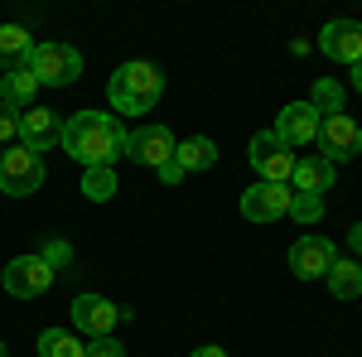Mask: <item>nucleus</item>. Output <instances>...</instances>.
I'll return each instance as SVG.
<instances>
[{"instance_id":"6ab92c4d","label":"nucleus","mask_w":362,"mask_h":357,"mask_svg":"<svg viewBox=\"0 0 362 357\" xmlns=\"http://www.w3.org/2000/svg\"><path fill=\"white\" fill-rule=\"evenodd\" d=\"M329 290H334V300H358L362 295V266L353 261V256H338L334 266H329Z\"/></svg>"},{"instance_id":"dca6fc26","label":"nucleus","mask_w":362,"mask_h":357,"mask_svg":"<svg viewBox=\"0 0 362 357\" xmlns=\"http://www.w3.org/2000/svg\"><path fill=\"white\" fill-rule=\"evenodd\" d=\"M174 165L184 169V174H203V169L218 165V145H213L208 136H189V140H179V150H174Z\"/></svg>"},{"instance_id":"c756f323","label":"nucleus","mask_w":362,"mask_h":357,"mask_svg":"<svg viewBox=\"0 0 362 357\" xmlns=\"http://www.w3.org/2000/svg\"><path fill=\"white\" fill-rule=\"evenodd\" d=\"M353 87L362 92V63H353Z\"/></svg>"},{"instance_id":"b1692460","label":"nucleus","mask_w":362,"mask_h":357,"mask_svg":"<svg viewBox=\"0 0 362 357\" xmlns=\"http://www.w3.org/2000/svg\"><path fill=\"white\" fill-rule=\"evenodd\" d=\"M39 256H44V266H49L54 275L73 266V247H68V242H44V247H39Z\"/></svg>"},{"instance_id":"423d86ee","label":"nucleus","mask_w":362,"mask_h":357,"mask_svg":"<svg viewBox=\"0 0 362 357\" xmlns=\"http://www.w3.org/2000/svg\"><path fill=\"white\" fill-rule=\"evenodd\" d=\"M68 314H73L78 333H87V338H112L116 324L131 319V309H116V304L102 300V295H78V300L68 304Z\"/></svg>"},{"instance_id":"cd10ccee","label":"nucleus","mask_w":362,"mask_h":357,"mask_svg":"<svg viewBox=\"0 0 362 357\" xmlns=\"http://www.w3.org/2000/svg\"><path fill=\"white\" fill-rule=\"evenodd\" d=\"M189 357H227V353H223V348H218V343H208V348H194V353H189Z\"/></svg>"},{"instance_id":"aec40b11","label":"nucleus","mask_w":362,"mask_h":357,"mask_svg":"<svg viewBox=\"0 0 362 357\" xmlns=\"http://www.w3.org/2000/svg\"><path fill=\"white\" fill-rule=\"evenodd\" d=\"M87 343H78V333L68 329H44L39 333V357H83Z\"/></svg>"},{"instance_id":"f3484780","label":"nucleus","mask_w":362,"mask_h":357,"mask_svg":"<svg viewBox=\"0 0 362 357\" xmlns=\"http://www.w3.org/2000/svg\"><path fill=\"white\" fill-rule=\"evenodd\" d=\"M29 49H34V39H29L25 25H0V68H5V73L25 68Z\"/></svg>"},{"instance_id":"7ed1b4c3","label":"nucleus","mask_w":362,"mask_h":357,"mask_svg":"<svg viewBox=\"0 0 362 357\" xmlns=\"http://www.w3.org/2000/svg\"><path fill=\"white\" fill-rule=\"evenodd\" d=\"M25 68L44 87H68V83L83 78V54H78L73 44H34Z\"/></svg>"},{"instance_id":"9d476101","label":"nucleus","mask_w":362,"mask_h":357,"mask_svg":"<svg viewBox=\"0 0 362 357\" xmlns=\"http://www.w3.org/2000/svg\"><path fill=\"white\" fill-rule=\"evenodd\" d=\"M290 198H295L290 184H256V189L242 193V218L247 222H276V218L290 213Z\"/></svg>"},{"instance_id":"f8f14e48","label":"nucleus","mask_w":362,"mask_h":357,"mask_svg":"<svg viewBox=\"0 0 362 357\" xmlns=\"http://www.w3.org/2000/svg\"><path fill=\"white\" fill-rule=\"evenodd\" d=\"M319 111L309 107V102H290V107L276 116V136L290 145V150H300V145H314L319 140Z\"/></svg>"},{"instance_id":"7c9ffc66","label":"nucleus","mask_w":362,"mask_h":357,"mask_svg":"<svg viewBox=\"0 0 362 357\" xmlns=\"http://www.w3.org/2000/svg\"><path fill=\"white\" fill-rule=\"evenodd\" d=\"M0 357H5V343H0Z\"/></svg>"},{"instance_id":"4be33fe9","label":"nucleus","mask_w":362,"mask_h":357,"mask_svg":"<svg viewBox=\"0 0 362 357\" xmlns=\"http://www.w3.org/2000/svg\"><path fill=\"white\" fill-rule=\"evenodd\" d=\"M83 193L92 203H107L116 193V169L112 165H97V169H83Z\"/></svg>"},{"instance_id":"9b49d317","label":"nucleus","mask_w":362,"mask_h":357,"mask_svg":"<svg viewBox=\"0 0 362 357\" xmlns=\"http://www.w3.org/2000/svg\"><path fill=\"white\" fill-rule=\"evenodd\" d=\"M334 261H338V251L329 237H300L290 247V271L300 275V280H324Z\"/></svg>"},{"instance_id":"ddd939ff","label":"nucleus","mask_w":362,"mask_h":357,"mask_svg":"<svg viewBox=\"0 0 362 357\" xmlns=\"http://www.w3.org/2000/svg\"><path fill=\"white\" fill-rule=\"evenodd\" d=\"M319 49L334 58V63H362V25L358 20H329L319 34Z\"/></svg>"},{"instance_id":"a211bd4d","label":"nucleus","mask_w":362,"mask_h":357,"mask_svg":"<svg viewBox=\"0 0 362 357\" xmlns=\"http://www.w3.org/2000/svg\"><path fill=\"white\" fill-rule=\"evenodd\" d=\"M34 97H39V78H34L29 68H15V73H5V78H0V102H5V107H15V111L25 107L29 111Z\"/></svg>"},{"instance_id":"f03ea898","label":"nucleus","mask_w":362,"mask_h":357,"mask_svg":"<svg viewBox=\"0 0 362 357\" xmlns=\"http://www.w3.org/2000/svg\"><path fill=\"white\" fill-rule=\"evenodd\" d=\"M107 92H112V107L121 116H145V111L160 102V92H165V73L155 63H140L136 58V63H121L112 73Z\"/></svg>"},{"instance_id":"4468645a","label":"nucleus","mask_w":362,"mask_h":357,"mask_svg":"<svg viewBox=\"0 0 362 357\" xmlns=\"http://www.w3.org/2000/svg\"><path fill=\"white\" fill-rule=\"evenodd\" d=\"M58 140H63V121H58L49 107L20 111V145H25V150L44 155V150H49V145H58Z\"/></svg>"},{"instance_id":"20e7f679","label":"nucleus","mask_w":362,"mask_h":357,"mask_svg":"<svg viewBox=\"0 0 362 357\" xmlns=\"http://www.w3.org/2000/svg\"><path fill=\"white\" fill-rule=\"evenodd\" d=\"M300 155L276 136V131H256L251 136V169L261 174V184H290Z\"/></svg>"},{"instance_id":"bb28decb","label":"nucleus","mask_w":362,"mask_h":357,"mask_svg":"<svg viewBox=\"0 0 362 357\" xmlns=\"http://www.w3.org/2000/svg\"><path fill=\"white\" fill-rule=\"evenodd\" d=\"M160 179H165V184H179V179H184V169H179V165H174V160H169V165L160 169Z\"/></svg>"},{"instance_id":"39448f33","label":"nucleus","mask_w":362,"mask_h":357,"mask_svg":"<svg viewBox=\"0 0 362 357\" xmlns=\"http://www.w3.org/2000/svg\"><path fill=\"white\" fill-rule=\"evenodd\" d=\"M39 184H44V160L25 145H10L0 155V193L29 198V193H39Z\"/></svg>"},{"instance_id":"a878e982","label":"nucleus","mask_w":362,"mask_h":357,"mask_svg":"<svg viewBox=\"0 0 362 357\" xmlns=\"http://www.w3.org/2000/svg\"><path fill=\"white\" fill-rule=\"evenodd\" d=\"M83 357H126V348H121L116 338H92L83 348Z\"/></svg>"},{"instance_id":"393cba45","label":"nucleus","mask_w":362,"mask_h":357,"mask_svg":"<svg viewBox=\"0 0 362 357\" xmlns=\"http://www.w3.org/2000/svg\"><path fill=\"white\" fill-rule=\"evenodd\" d=\"M10 140H20V111L0 102V145H10Z\"/></svg>"},{"instance_id":"0eeeda50","label":"nucleus","mask_w":362,"mask_h":357,"mask_svg":"<svg viewBox=\"0 0 362 357\" xmlns=\"http://www.w3.org/2000/svg\"><path fill=\"white\" fill-rule=\"evenodd\" d=\"M319 145H324V160H329V165H343V160L362 155V126L348 111L324 116V121H319Z\"/></svg>"},{"instance_id":"412c9836","label":"nucleus","mask_w":362,"mask_h":357,"mask_svg":"<svg viewBox=\"0 0 362 357\" xmlns=\"http://www.w3.org/2000/svg\"><path fill=\"white\" fill-rule=\"evenodd\" d=\"M309 107L319 111V116H338V111H348V107H343V87H338L334 78H319L314 92H309Z\"/></svg>"},{"instance_id":"1a4fd4ad","label":"nucleus","mask_w":362,"mask_h":357,"mask_svg":"<svg viewBox=\"0 0 362 357\" xmlns=\"http://www.w3.org/2000/svg\"><path fill=\"white\" fill-rule=\"evenodd\" d=\"M54 280H58V275L44 266V256H39V251H34V256H20V261H10V266H5V290H10L15 300H39Z\"/></svg>"},{"instance_id":"5701e85b","label":"nucleus","mask_w":362,"mask_h":357,"mask_svg":"<svg viewBox=\"0 0 362 357\" xmlns=\"http://www.w3.org/2000/svg\"><path fill=\"white\" fill-rule=\"evenodd\" d=\"M285 218H295L300 227H314V222L324 218V198H319V193H295V198H290V213H285Z\"/></svg>"},{"instance_id":"473e14b6","label":"nucleus","mask_w":362,"mask_h":357,"mask_svg":"<svg viewBox=\"0 0 362 357\" xmlns=\"http://www.w3.org/2000/svg\"><path fill=\"white\" fill-rule=\"evenodd\" d=\"M358 266H362V261H358Z\"/></svg>"},{"instance_id":"2f4dec72","label":"nucleus","mask_w":362,"mask_h":357,"mask_svg":"<svg viewBox=\"0 0 362 357\" xmlns=\"http://www.w3.org/2000/svg\"><path fill=\"white\" fill-rule=\"evenodd\" d=\"M0 155H5V145H0Z\"/></svg>"},{"instance_id":"6e6552de","label":"nucleus","mask_w":362,"mask_h":357,"mask_svg":"<svg viewBox=\"0 0 362 357\" xmlns=\"http://www.w3.org/2000/svg\"><path fill=\"white\" fill-rule=\"evenodd\" d=\"M174 150H179V140L169 136V126H140V131H131V140H126V155H131L136 165L155 169V174L174 160Z\"/></svg>"},{"instance_id":"f257e3e1","label":"nucleus","mask_w":362,"mask_h":357,"mask_svg":"<svg viewBox=\"0 0 362 357\" xmlns=\"http://www.w3.org/2000/svg\"><path fill=\"white\" fill-rule=\"evenodd\" d=\"M126 140H131V131L116 116H107V111H78V116L63 121V140L58 145L83 169H97V165L116 169V155H126Z\"/></svg>"},{"instance_id":"c85d7f7f","label":"nucleus","mask_w":362,"mask_h":357,"mask_svg":"<svg viewBox=\"0 0 362 357\" xmlns=\"http://www.w3.org/2000/svg\"><path fill=\"white\" fill-rule=\"evenodd\" d=\"M348 247H353V251H358V256H362V222H358V227H353V232H348Z\"/></svg>"},{"instance_id":"2eb2a0df","label":"nucleus","mask_w":362,"mask_h":357,"mask_svg":"<svg viewBox=\"0 0 362 357\" xmlns=\"http://www.w3.org/2000/svg\"><path fill=\"white\" fill-rule=\"evenodd\" d=\"M295 193H329L334 189V165L324 160V155H305L300 165H295Z\"/></svg>"}]
</instances>
